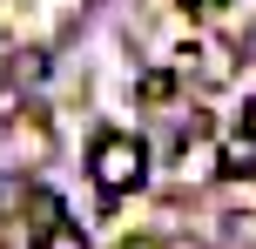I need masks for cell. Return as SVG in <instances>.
Instances as JSON below:
<instances>
[{"mask_svg": "<svg viewBox=\"0 0 256 249\" xmlns=\"http://www.w3.org/2000/svg\"><path fill=\"white\" fill-rule=\"evenodd\" d=\"M142 169H148V148L135 142V135H102L88 155V175L108 189V196H128V189H142Z\"/></svg>", "mask_w": 256, "mask_h": 249, "instance_id": "6da1fadb", "label": "cell"}, {"mask_svg": "<svg viewBox=\"0 0 256 249\" xmlns=\"http://www.w3.org/2000/svg\"><path fill=\"white\" fill-rule=\"evenodd\" d=\"M222 169H230V175H250V169H256V135H250V128L222 142Z\"/></svg>", "mask_w": 256, "mask_h": 249, "instance_id": "7a4b0ae2", "label": "cell"}, {"mask_svg": "<svg viewBox=\"0 0 256 249\" xmlns=\"http://www.w3.org/2000/svg\"><path fill=\"white\" fill-rule=\"evenodd\" d=\"M40 249H88V243H81V229H74V223L61 216V223L48 229V243H40Z\"/></svg>", "mask_w": 256, "mask_h": 249, "instance_id": "3957f363", "label": "cell"}]
</instances>
